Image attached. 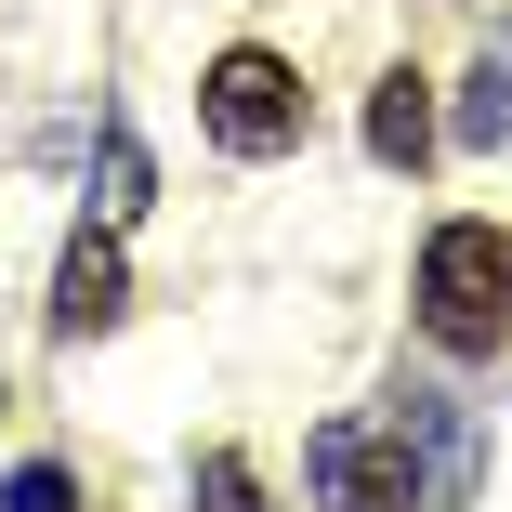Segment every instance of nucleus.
<instances>
[{
	"mask_svg": "<svg viewBox=\"0 0 512 512\" xmlns=\"http://www.w3.org/2000/svg\"><path fill=\"white\" fill-rule=\"evenodd\" d=\"M421 329L447 355H499L512 342V237L499 224H434L421 237Z\"/></svg>",
	"mask_w": 512,
	"mask_h": 512,
	"instance_id": "obj_1",
	"label": "nucleus"
},
{
	"mask_svg": "<svg viewBox=\"0 0 512 512\" xmlns=\"http://www.w3.org/2000/svg\"><path fill=\"white\" fill-rule=\"evenodd\" d=\"M197 119H211L224 158H289V145H302V66L263 53V40L211 53V79H197Z\"/></svg>",
	"mask_w": 512,
	"mask_h": 512,
	"instance_id": "obj_2",
	"label": "nucleus"
},
{
	"mask_svg": "<svg viewBox=\"0 0 512 512\" xmlns=\"http://www.w3.org/2000/svg\"><path fill=\"white\" fill-rule=\"evenodd\" d=\"M302 473H316L329 512H421V473H407V447L381 421H316L302 434Z\"/></svg>",
	"mask_w": 512,
	"mask_h": 512,
	"instance_id": "obj_3",
	"label": "nucleus"
},
{
	"mask_svg": "<svg viewBox=\"0 0 512 512\" xmlns=\"http://www.w3.org/2000/svg\"><path fill=\"white\" fill-rule=\"evenodd\" d=\"M381 434H394L407 460H421V499H434V512H460V499H473V473H486V421H473V407H460L447 381H407Z\"/></svg>",
	"mask_w": 512,
	"mask_h": 512,
	"instance_id": "obj_4",
	"label": "nucleus"
},
{
	"mask_svg": "<svg viewBox=\"0 0 512 512\" xmlns=\"http://www.w3.org/2000/svg\"><path fill=\"white\" fill-rule=\"evenodd\" d=\"M119 302H132L119 237H79V250H66V276H53V329H66V342H92V329H119Z\"/></svg>",
	"mask_w": 512,
	"mask_h": 512,
	"instance_id": "obj_5",
	"label": "nucleus"
},
{
	"mask_svg": "<svg viewBox=\"0 0 512 512\" xmlns=\"http://www.w3.org/2000/svg\"><path fill=\"white\" fill-rule=\"evenodd\" d=\"M368 158H381V171H421V158H434V79H421V66H394V79L368 92Z\"/></svg>",
	"mask_w": 512,
	"mask_h": 512,
	"instance_id": "obj_6",
	"label": "nucleus"
},
{
	"mask_svg": "<svg viewBox=\"0 0 512 512\" xmlns=\"http://www.w3.org/2000/svg\"><path fill=\"white\" fill-rule=\"evenodd\" d=\"M460 145H512V40L473 66V92H460Z\"/></svg>",
	"mask_w": 512,
	"mask_h": 512,
	"instance_id": "obj_7",
	"label": "nucleus"
},
{
	"mask_svg": "<svg viewBox=\"0 0 512 512\" xmlns=\"http://www.w3.org/2000/svg\"><path fill=\"white\" fill-rule=\"evenodd\" d=\"M145 197H158V171H145V145H132V119H106V197H92V211H106V224H132Z\"/></svg>",
	"mask_w": 512,
	"mask_h": 512,
	"instance_id": "obj_8",
	"label": "nucleus"
},
{
	"mask_svg": "<svg viewBox=\"0 0 512 512\" xmlns=\"http://www.w3.org/2000/svg\"><path fill=\"white\" fill-rule=\"evenodd\" d=\"M197 512H263V473L237 447H211V460H197Z\"/></svg>",
	"mask_w": 512,
	"mask_h": 512,
	"instance_id": "obj_9",
	"label": "nucleus"
},
{
	"mask_svg": "<svg viewBox=\"0 0 512 512\" xmlns=\"http://www.w3.org/2000/svg\"><path fill=\"white\" fill-rule=\"evenodd\" d=\"M0 512H79V486H66V473H53V460H27V473H14V486H0Z\"/></svg>",
	"mask_w": 512,
	"mask_h": 512,
	"instance_id": "obj_10",
	"label": "nucleus"
},
{
	"mask_svg": "<svg viewBox=\"0 0 512 512\" xmlns=\"http://www.w3.org/2000/svg\"><path fill=\"white\" fill-rule=\"evenodd\" d=\"M0 421H14V394H0Z\"/></svg>",
	"mask_w": 512,
	"mask_h": 512,
	"instance_id": "obj_11",
	"label": "nucleus"
}]
</instances>
